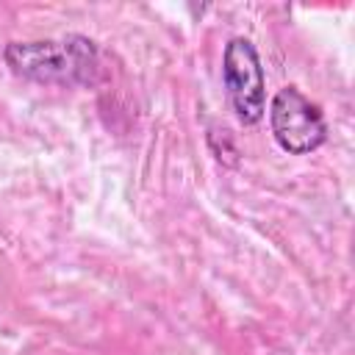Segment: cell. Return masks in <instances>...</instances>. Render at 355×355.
<instances>
[{"label":"cell","mask_w":355,"mask_h":355,"mask_svg":"<svg viewBox=\"0 0 355 355\" xmlns=\"http://www.w3.org/2000/svg\"><path fill=\"white\" fill-rule=\"evenodd\" d=\"M222 80L230 108L241 125H258L266 114V78L255 44L233 36L222 53Z\"/></svg>","instance_id":"obj_2"},{"label":"cell","mask_w":355,"mask_h":355,"mask_svg":"<svg viewBox=\"0 0 355 355\" xmlns=\"http://www.w3.org/2000/svg\"><path fill=\"white\" fill-rule=\"evenodd\" d=\"M269 128L280 150L288 155H308L327 141V122L316 103L297 86H283L269 103Z\"/></svg>","instance_id":"obj_3"},{"label":"cell","mask_w":355,"mask_h":355,"mask_svg":"<svg viewBox=\"0 0 355 355\" xmlns=\"http://www.w3.org/2000/svg\"><path fill=\"white\" fill-rule=\"evenodd\" d=\"M8 69L33 83L92 86L100 80V50L92 39L69 33L64 39L11 42L3 50Z\"/></svg>","instance_id":"obj_1"}]
</instances>
